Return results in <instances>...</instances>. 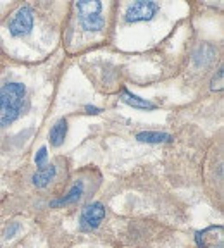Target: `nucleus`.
Returning <instances> with one entry per match:
<instances>
[{
	"instance_id": "nucleus-1",
	"label": "nucleus",
	"mask_w": 224,
	"mask_h": 248,
	"mask_svg": "<svg viewBox=\"0 0 224 248\" xmlns=\"http://www.w3.org/2000/svg\"><path fill=\"white\" fill-rule=\"evenodd\" d=\"M26 98L23 83H7L0 88V128L9 126L19 117Z\"/></svg>"
},
{
	"instance_id": "nucleus-2",
	"label": "nucleus",
	"mask_w": 224,
	"mask_h": 248,
	"mask_svg": "<svg viewBox=\"0 0 224 248\" xmlns=\"http://www.w3.org/2000/svg\"><path fill=\"white\" fill-rule=\"evenodd\" d=\"M33 24H35L33 11H31L30 5H23L12 14L11 21H9V33L14 38H23V36H28L31 33Z\"/></svg>"
},
{
	"instance_id": "nucleus-3",
	"label": "nucleus",
	"mask_w": 224,
	"mask_h": 248,
	"mask_svg": "<svg viewBox=\"0 0 224 248\" xmlns=\"http://www.w3.org/2000/svg\"><path fill=\"white\" fill-rule=\"evenodd\" d=\"M157 2H150V0H138L133 4L128 5L126 12H124V21L126 23H142V21H152L155 14L159 12Z\"/></svg>"
},
{
	"instance_id": "nucleus-4",
	"label": "nucleus",
	"mask_w": 224,
	"mask_h": 248,
	"mask_svg": "<svg viewBox=\"0 0 224 248\" xmlns=\"http://www.w3.org/2000/svg\"><path fill=\"white\" fill-rule=\"evenodd\" d=\"M198 248H224V228L209 226L195 234Z\"/></svg>"
},
{
	"instance_id": "nucleus-5",
	"label": "nucleus",
	"mask_w": 224,
	"mask_h": 248,
	"mask_svg": "<svg viewBox=\"0 0 224 248\" xmlns=\"http://www.w3.org/2000/svg\"><path fill=\"white\" fill-rule=\"evenodd\" d=\"M105 217V207L102 205L100 202H95V203H90L85 209L81 210V216H80V228L83 231H92V229L98 228L100 222L104 221Z\"/></svg>"
},
{
	"instance_id": "nucleus-6",
	"label": "nucleus",
	"mask_w": 224,
	"mask_h": 248,
	"mask_svg": "<svg viewBox=\"0 0 224 248\" xmlns=\"http://www.w3.org/2000/svg\"><path fill=\"white\" fill-rule=\"evenodd\" d=\"M119 98L124 102V104L129 105V107L142 108V110H154V108H157V105H155L154 102L147 100V98L138 97V95H135V93H131L129 90H126V88L121 92Z\"/></svg>"
},
{
	"instance_id": "nucleus-7",
	"label": "nucleus",
	"mask_w": 224,
	"mask_h": 248,
	"mask_svg": "<svg viewBox=\"0 0 224 248\" xmlns=\"http://www.w3.org/2000/svg\"><path fill=\"white\" fill-rule=\"evenodd\" d=\"M55 174H57V167H55L54 164H47V166H42L36 169V172L33 174L31 181H33V185H35L36 188H43V186H47L55 178Z\"/></svg>"
},
{
	"instance_id": "nucleus-8",
	"label": "nucleus",
	"mask_w": 224,
	"mask_h": 248,
	"mask_svg": "<svg viewBox=\"0 0 224 248\" xmlns=\"http://www.w3.org/2000/svg\"><path fill=\"white\" fill-rule=\"evenodd\" d=\"M66 135H67V121L62 117V119H59L52 126L50 133H48V140H50L52 147H61L64 143V140H66Z\"/></svg>"
},
{
	"instance_id": "nucleus-9",
	"label": "nucleus",
	"mask_w": 224,
	"mask_h": 248,
	"mask_svg": "<svg viewBox=\"0 0 224 248\" xmlns=\"http://www.w3.org/2000/svg\"><path fill=\"white\" fill-rule=\"evenodd\" d=\"M83 190H85V185H83V181H78L76 185H74L73 188L69 190V193L64 195V197L59 198V200H54L50 203V207H61V205H67V203H74V202H78L80 198H81Z\"/></svg>"
},
{
	"instance_id": "nucleus-10",
	"label": "nucleus",
	"mask_w": 224,
	"mask_h": 248,
	"mask_svg": "<svg viewBox=\"0 0 224 248\" xmlns=\"http://www.w3.org/2000/svg\"><path fill=\"white\" fill-rule=\"evenodd\" d=\"M136 140L142 143H169L173 136L162 131H142L136 135Z\"/></svg>"
},
{
	"instance_id": "nucleus-11",
	"label": "nucleus",
	"mask_w": 224,
	"mask_h": 248,
	"mask_svg": "<svg viewBox=\"0 0 224 248\" xmlns=\"http://www.w3.org/2000/svg\"><path fill=\"white\" fill-rule=\"evenodd\" d=\"M80 24L85 31H100L104 28V17L100 14L80 16Z\"/></svg>"
},
{
	"instance_id": "nucleus-12",
	"label": "nucleus",
	"mask_w": 224,
	"mask_h": 248,
	"mask_svg": "<svg viewBox=\"0 0 224 248\" xmlns=\"http://www.w3.org/2000/svg\"><path fill=\"white\" fill-rule=\"evenodd\" d=\"M76 9H78V12H80V16L100 14L102 2H98V0H78Z\"/></svg>"
},
{
	"instance_id": "nucleus-13",
	"label": "nucleus",
	"mask_w": 224,
	"mask_h": 248,
	"mask_svg": "<svg viewBox=\"0 0 224 248\" xmlns=\"http://www.w3.org/2000/svg\"><path fill=\"white\" fill-rule=\"evenodd\" d=\"M214 55H216V50H214L210 45H200L197 48V52H195L193 55V61L197 62L198 66H209L210 62H212Z\"/></svg>"
},
{
	"instance_id": "nucleus-14",
	"label": "nucleus",
	"mask_w": 224,
	"mask_h": 248,
	"mask_svg": "<svg viewBox=\"0 0 224 248\" xmlns=\"http://www.w3.org/2000/svg\"><path fill=\"white\" fill-rule=\"evenodd\" d=\"M223 88H224V69L223 67H219L217 73L214 74L212 81H210V90H214V92H221Z\"/></svg>"
},
{
	"instance_id": "nucleus-15",
	"label": "nucleus",
	"mask_w": 224,
	"mask_h": 248,
	"mask_svg": "<svg viewBox=\"0 0 224 248\" xmlns=\"http://www.w3.org/2000/svg\"><path fill=\"white\" fill-rule=\"evenodd\" d=\"M45 160H47V147H42L38 150V154L35 155V164L38 167H42L45 164Z\"/></svg>"
},
{
	"instance_id": "nucleus-16",
	"label": "nucleus",
	"mask_w": 224,
	"mask_h": 248,
	"mask_svg": "<svg viewBox=\"0 0 224 248\" xmlns=\"http://www.w3.org/2000/svg\"><path fill=\"white\" fill-rule=\"evenodd\" d=\"M17 231H19V224H17V222H12V224L4 231V238H5V240H9V238L14 236Z\"/></svg>"
},
{
	"instance_id": "nucleus-17",
	"label": "nucleus",
	"mask_w": 224,
	"mask_h": 248,
	"mask_svg": "<svg viewBox=\"0 0 224 248\" xmlns=\"http://www.w3.org/2000/svg\"><path fill=\"white\" fill-rule=\"evenodd\" d=\"M85 110L88 114H100L102 112V108L95 107V105H85Z\"/></svg>"
}]
</instances>
